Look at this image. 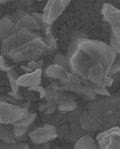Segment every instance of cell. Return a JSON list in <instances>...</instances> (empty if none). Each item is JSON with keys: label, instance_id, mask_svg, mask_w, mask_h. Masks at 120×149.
Wrapping results in <instances>:
<instances>
[{"label": "cell", "instance_id": "3957f363", "mask_svg": "<svg viewBox=\"0 0 120 149\" xmlns=\"http://www.w3.org/2000/svg\"><path fill=\"white\" fill-rule=\"evenodd\" d=\"M29 115L27 109H22L4 100H0V123L12 124L26 117Z\"/></svg>", "mask_w": 120, "mask_h": 149}, {"label": "cell", "instance_id": "9c48e42d", "mask_svg": "<svg viewBox=\"0 0 120 149\" xmlns=\"http://www.w3.org/2000/svg\"><path fill=\"white\" fill-rule=\"evenodd\" d=\"M0 140L7 143L19 142L15 135L14 126L0 123Z\"/></svg>", "mask_w": 120, "mask_h": 149}, {"label": "cell", "instance_id": "5b68a950", "mask_svg": "<svg viewBox=\"0 0 120 149\" xmlns=\"http://www.w3.org/2000/svg\"><path fill=\"white\" fill-rule=\"evenodd\" d=\"M100 149H120V128H112L99 134L97 138Z\"/></svg>", "mask_w": 120, "mask_h": 149}, {"label": "cell", "instance_id": "44dd1931", "mask_svg": "<svg viewBox=\"0 0 120 149\" xmlns=\"http://www.w3.org/2000/svg\"><path fill=\"white\" fill-rule=\"evenodd\" d=\"M7 1H0V3H5L6 2H7Z\"/></svg>", "mask_w": 120, "mask_h": 149}, {"label": "cell", "instance_id": "ba28073f", "mask_svg": "<svg viewBox=\"0 0 120 149\" xmlns=\"http://www.w3.org/2000/svg\"><path fill=\"white\" fill-rule=\"evenodd\" d=\"M20 30L15 23L7 17L0 21V41L7 39Z\"/></svg>", "mask_w": 120, "mask_h": 149}, {"label": "cell", "instance_id": "30bf717a", "mask_svg": "<svg viewBox=\"0 0 120 149\" xmlns=\"http://www.w3.org/2000/svg\"><path fill=\"white\" fill-rule=\"evenodd\" d=\"M16 26L20 30L22 29L27 28L30 30H37L40 29L39 25L36 20L32 17L27 14L17 22Z\"/></svg>", "mask_w": 120, "mask_h": 149}, {"label": "cell", "instance_id": "ffe728a7", "mask_svg": "<svg viewBox=\"0 0 120 149\" xmlns=\"http://www.w3.org/2000/svg\"><path fill=\"white\" fill-rule=\"evenodd\" d=\"M21 68L24 71H25V72L26 73V74H27V73H32V72H33V70L30 69H29L27 67H25V66H21Z\"/></svg>", "mask_w": 120, "mask_h": 149}, {"label": "cell", "instance_id": "7c38bea8", "mask_svg": "<svg viewBox=\"0 0 120 149\" xmlns=\"http://www.w3.org/2000/svg\"><path fill=\"white\" fill-rule=\"evenodd\" d=\"M0 149H31L27 142L7 143L1 141Z\"/></svg>", "mask_w": 120, "mask_h": 149}, {"label": "cell", "instance_id": "9a60e30c", "mask_svg": "<svg viewBox=\"0 0 120 149\" xmlns=\"http://www.w3.org/2000/svg\"><path fill=\"white\" fill-rule=\"evenodd\" d=\"M75 103L74 102H63L62 103L61 105L59 106L58 109L60 111H70L72 110H73L75 108Z\"/></svg>", "mask_w": 120, "mask_h": 149}, {"label": "cell", "instance_id": "2e32d148", "mask_svg": "<svg viewBox=\"0 0 120 149\" xmlns=\"http://www.w3.org/2000/svg\"><path fill=\"white\" fill-rule=\"evenodd\" d=\"M13 66H9L6 64L3 56H0V70L4 72H8L13 69Z\"/></svg>", "mask_w": 120, "mask_h": 149}, {"label": "cell", "instance_id": "d6986e66", "mask_svg": "<svg viewBox=\"0 0 120 149\" xmlns=\"http://www.w3.org/2000/svg\"><path fill=\"white\" fill-rule=\"evenodd\" d=\"M28 90L29 91H36L40 93V99L43 98L45 95V91L44 89H43L42 87H40L39 86H35L33 87H29L28 88Z\"/></svg>", "mask_w": 120, "mask_h": 149}, {"label": "cell", "instance_id": "7402d4cb", "mask_svg": "<svg viewBox=\"0 0 120 149\" xmlns=\"http://www.w3.org/2000/svg\"><path fill=\"white\" fill-rule=\"evenodd\" d=\"M0 142H1V140H0Z\"/></svg>", "mask_w": 120, "mask_h": 149}, {"label": "cell", "instance_id": "6da1fadb", "mask_svg": "<svg viewBox=\"0 0 120 149\" xmlns=\"http://www.w3.org/2000/svg\"><path fill=\"white\" fill-rule=\"evenodd\" d=\"M47 49V46L39 37L13 50L8 55L16 63L22 61H34Z\"/></svg>", "mask_w": 120, "mask_h": 149}, {"label": "cell", "instance_id": "e0dca14e", "mask_svg": "<svg viewBox=\"0 0 120 149\" xmlns=\"http://www.w3.org/2000/svg\"><path fill=\"white\" fill-rule=\"evenodd\" d=\"M28 144L29 145V147L31 149H49V146L48 143H46L44 144H40L38 145H36L32 144L29 140V138L26 141Z\"/></svg>", "mask_w": 120, "mask_h": 149}, {"label": "cell", "instance_id": "8fae6325", "mask_svg": "<svg viewBox=\"0 0 120 149\" xmlns=\"http://www.w3.org/2000/svg\"><path fill=\"white\" fill-rule=\"evenodd\" d=\"M95 141L92 137L86 136L81 138L76 143L74 149H96Z\"/></svg>", "mask_w": 120, "mask_h": 149}, {"label": "cell", "instance_id": "4fadbf2b", "mask_svg": "<svg viewBox=\"0 0 120 149\" xmlns=\"http://www.w3.org/2000/svg\"><path fill=\"white\" fill-rule=\"evenodd\" d=\"M37 116V114L35 113L29 114L26 117L20 120L13 123L12 125L13 126H22L29 128L35 120Z\"/></svg>", "mask_w": 120, "mask_h": 149}, {"label": "cell", "instance_id": "277c9868", "mask_svg": "<svg viewBox=\"0 0 120 149\" xmlns=\"http://www.w3.org/2000/svg\"><path fill=\"white\" fill-rule=\"evenodd\" d=\"M29 140L36 145L44 144L53 140L58 137L55 127L49 124H45L35 129L28 135Z\"/></svg>", "mask_w": 120, "mask_h": 149}, {"label": "cell", "instance_id": "603a6c76", "mask_svg": "<svg viewBox=\"0 0 120 149\" xmlns=\"http://www.w3.org/2000/svg\"></svg>", "mask_w": 120, "mask_h": 149}, {"label": "cell", "instance_id": "ac0fdd59", "mask_svg": "<svg viewBox=\"0 0 120 149\" xmlns=\"http://www.w3.org/2000/svg\"><path fill=\"white\" fill-rule=\"evenodd\" d=\"M42 61H40L38 62H36L35 61H32L27 64V67L32 70H36L37 69H40L41 66H42Z\"/></svg>", "mask_w": 120, "mask_h": 149}, {"label": "cell", "instance_id": "8992f818", "mask_svg": "<svg viewBox=\"0 0 120 149\" xmlns=\"http://www.w3.org/2000/svg\"><path fill=\"white\" fill-rule=\"evenodd\" d=\"M41 70L37 69L32 73H27L18 78L16 84L22 87H33L41 83Z\"/></svg>", "mask_w": 120, "mask_h": 149}, {"label": "cell", "instance_id": "7a4b0ae2", "mask_svg": "<svg viewBox=\"0 0 120 149\" xmlns=\"http://www.w3.org/2000/svg\"><path fill=\"white\" fill-rule=\"evenodd\" d=\"M39 37L30 30L22 29L7 39L2 41L1 54L2 56L9 55L13 50L23 46Z\"/></svg>", "mask_w": 120, "mask_h": 149}, {"label": "cell", "instance_id": "52a82bcc", "mask_svg": "<svg viewBox=\"0 0 120 149\" xmlns=\"http://www.w3.org/2000/svg\"><path fill=\"white\" fill-rule=\"evenodd\" d=\"M58 1H50L48 2L44 10V16L43 21L47 24H51L58 18L60 14H61L62 8L63 7L58 5Z\"/></svg>", "mask_w": 120, "mask_h": 149}, {"label": "cell", "instance_id": "5bb4252c", "mask_svg": "<svg viewBox=\"0 0 120 149\" xmlns=\"http://www.w3.org/2000/svg\"><path fill=\"white\" fill-rule=\"evenodd\" d=\"M7 75L8 79L10 81V83L11 84L13 93H14L16 94H18L19 93V86L17 85L16 84L17 80L19 78L18 74L14 70L12 69L8 72Z\"/></svg>", "mask_w": 120, "mask_h": 149}]
</instances>
